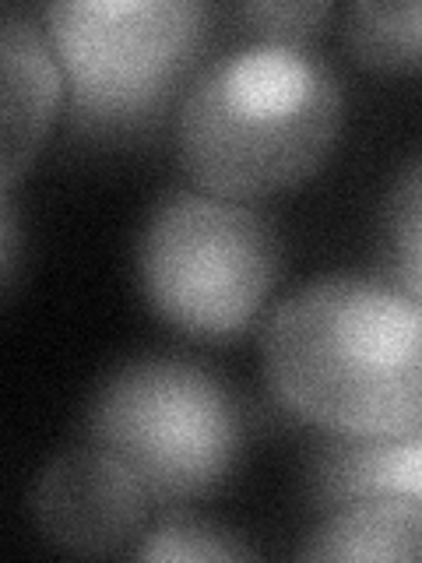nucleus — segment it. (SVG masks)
<instances>
[{
  "label": "nucleus",
  "mask_w": 422,
  "mask_h": 563,
  "mask_svg": "<svg viewBox=\"0 0 422 563\" xmlns=\"http://www.w3.org/2000/svg\"><path fill=\"white\" fill-rule=\"evenodd\" d=\"M137 560H254L257 550L240 532L193 515L158 518L134 545Z\"/></svg>",
  "instance_id": "11"
},
{
  "label": "nucleus",
  "mask_w": 422,
  "mask_h": 563,
  "mask_svg": "<svg viewBox=\"0 0 422 563\" xmlns=\"http://www.w3.org/2000/svg\"><path fill=\"white\" fill-rule=\"evenodd\" d=\"M85 430L137 472L158 507L208 497L246 448V412L233 387L173 352H148L113 369L88 405Z\"/></svg>",
  "instance_id": "4"
},
{
  "label": "nucleus",
  "mask_w": 422,
  "mask_h": 563,
  "mask_svg": "<svg viewBox=\"0 0 422 563\" xmlns=\"http://www.w3.org/2000/svg\"><path fill=\"white\" fill-rule=\"evenodd\" d=\"M348 53L369 70L412 75L422 70V0L415 4H374L356 0L342 14Z\"/></svg>",
  "instance_id": "10"
},
{
  "label": "nucleus",
  "mask_w": 422,
  "mask_h": 563,
  "mask_svg": "<svg viewBox=\"0 0 422 563\" xmlns=\"http://www.w3.org/2000/svg\"><path fill=\"white\" fill-rule=\"evenodd\" d=\"M43 29L67 81L70 120L88 134H134L198 75L215 8L204 0H70Z\"/></svg>",
  "instance_id": "3"
},
{
  "label": "nucleus",
  "mask_w": 422,
  "mask_h": 563,
  "mask_svg": "<svg viewBox=\"0 0 422 563\" xmlns=\"http://www.w3.org/2000/svg\"><path fill=\"white\" fill-rule=\"evenodd\" d=\"M384 272L422 278V152L412 155L395 176L380 211Z\"/></svg>",
  "instance_id": "12"
},
{
  "label": "nucleus",
  "mask_w": 422,
  "mask_h": 563,
  "mask_svg": "<svg viewBox=\"0 0 422 563\" xmlns=\"http://www.w3.org/2000/svg\"><path fill=\"white\" fill-rule=\"evenodd\" d=\"M0 233H4V292L14 286V264H18V219H14V201L11 190H4V216H0Z\"/></svg>",
  "instance_id": "14"
},
{
  "label": "nucleus",
  "mask_w": 422,
  "mask_h": 563,
  "mask_svg": "<svg viewBox=\"0 0 422 563\" xmlns=\"http://www.w3.org/2000/svg\"><path fill=\"white\" fill-rule=\"evenodd\" d=\"M264 377L299 419L338 437L422 427V303L387 275L292 289L264 324Z\"/></svg>",
  "instance_id": "1"
},
{
  "label": "nucleus",
  "mask_w": 422,
  "mask_h": 563,
  "mask_svg": "<svg viewBox=\"0 0 422 563\" xmlns=\"http://www.w3.org/2000/svg\"><path fill=\"white\" fill-rule=\"evenodd\" d=\"M0 67H4L0 180H4V190H11L32 163L35 148L43 145V134L57 113L67 81L43 22H35L29 11L14 4H8L0 18Z\"/></svg>",
  "instance_id": "7"
},
{
  "label": "nucleus",
  "mask_w": 422,
  "mask_h": 563,
  "mask_svg": "<svg viewBox=\"0 0 422 563\" xmlns=\"http://www.w3.org/2000/svg\"><path fill=\"white\" fill-rule=\"evenodd\" d=\"M152 497L120 454L99 444L49 457L32 486V518L49 545L75 556H113L145 539Z\"/></svg>",
  "instance_id": "6"
},
{
  "label": "nucleus",
  "mask_w": 422,
  "mask_h": 563,
  "mask_svg": "<svg viewBox=\"0 0 422 563\" xmlns=\"http://www.w3.org/2000/svg\"><path fill=\"white\" fill-rule=\"evenodd\" d=\"M229 14L240 18V22L254 25L260 35L281 43H303V35H310L316 25L331 14L327 0H292V4H236L229 8Z\"/></svg>",
  "instance_id": "13"
},
{
  "label": "nucleus",
  "mask_w": 422,
  "mask_h": 563,
  "mask_svg": "<svg viewBox=\"0 0 422 563\" xmlns=\"http://www.w3.org/2000/svg\"><path fill=\"white\" fill-rule=\"evenodd\" d=\"M299 560H422V500L377 497L327 510Z\"/></svg>",
  "instance_id": "9"
},
{
  "label": "nucleus",
  "mask_w": 422,
  "mask_h": 563,
  "mask_svg": "<svg viewBox=\"0 0 422 563\" xmlns=\"http://www.w3.org/2000/svg\"><path fill=\"white\" fill-rule=\"evenodd\" d=\"M345 81L321 49L260 40L208 60L176 106V155L201 190L268 198L316 173L334 148Z\"/></svg>",
  "instance_id": "2"
},
{
  "label": "nucleus",
  "mask_w": 422,
  "mask_h": 563,
  "mask_svg": "<svg viewBox=\"0 0 422 563\" xmlns=\"http://www.w3.org/2000/svg\"><path fill=\"white\" fill-rule=\"evenodd\" d=\"M281 268L271 219L208 190H173L152 208L137 272L152 310L198 339H233L268 299Z\"/></svg>",
  "instance_id": "5"
},
{
  "label": "nucleus",
  "mask_w": 422,
  "mask_h": 563,
  "mask_svg": "<svg viewBox=\"0 0 422 563\" xmlns=\"http://www.w3.org/2000/svg\"><path fill=\"white\" fill-rule=\"evenodd\" d=\"M422 500V427L387 437L331 433L310 462V500L321 515L356 500Z\"/></svg>",
  "instance_id": "8"
},
{
  "label": "nucleus",
  "mask_w": 422,
  "mask_h": 563,
  "mask_svg": "<svg viewBox=\"0 0 422 563\" xmlns=\"http://www.w3.org/2000/svg\"><path fill=\"white\" fill-rule=\"evenodd\" d=\"M380 275L395 278L401 289H409V292H412V296L419 299V303H422V278H412V275H398V272H384V268H380Z\"/></svg>",
  "instance_id": "15"
}]
</instances>
